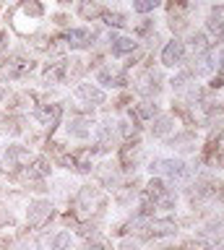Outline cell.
<instances>
[{
	"label": "cell",
	"instance_id": "cell-1",
	"mask_svg": "<svg viewBox=\"0 0 224 250\" xmlns=\"http://www.w3.org/2000/svg\"><path fill=\"white\" fill-rule=\"evenodd\" d=\"M149 169H151V175L157 172V175H167L172 180L188 177V167H185V162H180V159H157V162H151Z\"/></svg>",
	"mask_w": 224,
	"mask_h": 250
},
{
	"label": "cell",
	"instance_id": "cell-2",
	"mask_svg": "<svg viewBox=\"0 0 224 250\" xmlns=\"http://www.w3.org/2000/svg\"><path fill=\"white\" fill-rule=\"evenodd\" d=\"M50 216H52V206L47 201H34L32 206H29V211H26V219H29L32 227H42Z\"/></svg>",
	"mask_w": 224,
	"mask_h": 250
},
{
	"label": "cell",
	"instance_id": "cell-3",
	"mask_svg": "<svg viewBox=\"0 0 224 250\" xmlns=\"http://www.w3.org/2000/svg\"><path fill=\"white\" fill-rule=\"evenodd\" d=\"M185 58V44L180 42V39H172L164 50H162V62H164L167 68H175V65H180Z\"/></svg>",
	"mask_w": 224,
	"mask_h": 250
},
{
	"label": "cell",
	"instance_id": "cell-4",
	"mask_svg": "<svg viewBox=\"0 0 224 250\" xmlns=\"http://www.w3.org/2000/svg\"><path fill=\"white\" fill-rule=\"evenodd\" d=\"M60 115H63V109H60L58 104H50V107H40V109H37V120H40L44 128H50V130L60 123Z\"/></svg>",
	"mask_w": 224,
	"mask_h": 250
},
{
	"label": "cell",
	"instance_id": "cell-5",
	"mask_svg": "<svg viewBox=\"0 0 224 250\" xmlns=\"http://www.w3.org/2000/svg\"><path fill=\"white\" fill-rule=\"evenodd\" d=\"M110 42H112V55H128V52H133L136 44H138L133 37H120V34H112Z\"/></svg>",
	"mask_w": 224,
	"mask_h": 250
},
{
	"label": "cell",
	"instance_id": "cell-6",
	"mask_svg": "<svg viewBox=\"0 0 224 250\" xmlns=\"http://www.w3.org/2000/svg\"><path fill=\"white\" fill-rule=\"evenodd\" d=\"M94 39V34L86 29H73L71 34H68V44L76 47V50H81V47H89V42Z\"/></svg>",
	"mask_w": 224,
	"mask_h": 250
},
{
	"label": "cell",
	"instance_id": "cell-7",
	"mask_svg": "<svg viewBox=\"0 0 224 250\" xmlns=\"http://www.w3.org/2000/svg\"><path fill=\"white\" fill-rule=\"evenodd\" d=\"M76 94H79L81 99H86L89 104H91V102H94V104H102V102H104V94L99 89H94V86H89V83H81L79 89H76Z\"/></svg>",
	"mask_w": 224,
	"mask_h": 250
},
{
	"label": "cell",
	"instance_id": "cell-8",
	"mask_svg": "<svg viewBox=\"0 0 224 250\" xmlns=\"http://www.w3.org/2000/svg\"><path fill=\"white\" fill-rule=\"evenodd\" d=\"M5 159H8L11 164H29V151L24 146H8V151H5Z\"/></svg>",
	"mask_w": 224,
	"mask_h": 250
},
{
	"label": "cell",
	"instance_id": "cell-9",
	"mask_svg": "<svg viewBox=\"0 0 224 250\" xmlns=\"http://www.w3.org/2000/svg\"><path fill=\"white\" fill-rule=\"evenodd\" d=\"M26 70H32V62H26V60H11V62H5L3 73L8 76V78H16L21 73H26Z\"/></svg>",
	"mask_w": 224,
	"mask_h": 250
},
{
	"label": "cell",
	"instance_id": "cell-10",
	"mask_svg": "<svg viewBox=\"0 0 224 250\" xmlns=\"http://www.w3.org/2000/svg\"><path fill=\"white\" fill-rule=\"evenodd\" d=\"M68 133H71L73 138H86V136H89V125H86V120H81V117L71 120V125H68Z\"/></svg>",
	"mask_w": 224,
	"mask_h": 250
},
{
	"label": "cell",
	"instance_id": "cell-11",
	"mask_svg": "<svg viewBox=\"0 0 224 250\" xmlns=\"http://www.w3.org/2000/svg\"><path fill=\"white\" fill-rule=\"evenodd\" d=\"M79 13L83 16V19H94V16L102 13V8H99L94 0H81V5H79Z\"/></svg>",
	"mask_w": 224,
	"mask_h": 250
},
{
	"label": "cell",
	"instance_id": "cell-12",
	"mask_svg": "<svg viewBox=\"0 0 224 250\" xmlns=\"http://www.w3.org/2000/svg\"><path fill=\"white\" fill-rule=\"evenodd\" d=\"M21 11L29 13V16H34V19H40V16L44 13V8H42L40 0H24V3H21Z\"/></svg>",
	"mask_w": 224,
	"mask_h": 250
},
{
	"label": "cell",
	"instance_id": "cell-13",
	"mask_svg": "<svg viewBox=\"0 0 224 250\" xmlns=\"http://www.w3.org/2000/svg\"><path fill=\"white\" fill-rule=\"evenodd\" d=\"M52 250H71V234L68 232H58L55 237H52Z\"/></svg>",
	"mask_w": 224,
	"mask_h": 250
},
{
	"label": "cell",
	"instance_id": "cell-14",
	"mask_svg": "<svg viewBox=\"0 0 224 250\" xmlns=\"http://www.w3.org/2000/svg\"><path fill=\"white\" fill-rule=\"evenodd\" d=\"M63 70H65V65L63 62H52V65L44 70V78H47V81H60V78H63Z\"/></svg>",
	"mask_w": 224,
	"mask_h": 250
},
{
	"label": "cell",
	"instance_id": "cell-15",
	"mask_svg": "<svg viewBox=\"0 0 224 250\" xmlns=\"http://www.w3.org/2000/svg\"><path fill=\"white\" fill-rule=\"evenodd\" d=\"M97 81H99V83H104V86H120V83H122V78H115V76H112V70H107V68H104V70H99V73H97Z\"/></svg>",
	"mask_w": 224,
	"mask_h": 250
},
{
	"label": "cell",
	"instance_id": "cell-16",
	"mask_svg": "<svg viewBox=\"0 0 224 250\" xmlns=\"http://www.w3.org/2000/svg\"><path fill=\"white\" fill-rule=\"evenodd\" d=\"M133 8L138 13H149L154 8H159V0H133Z\"/></svg>",
	"mask_w": 224,
	"mask_h": 250
},
{
	"label": "cell",
	"instance_id": "cell-17",
	"mask_svg": "<svg viewBox=\"0 0 224 250\" xmlns=\"http://www.w3.org/2000/svg\"><path fill=\"white\" fill-rule=\"evenodd\" d=\"M190 42H193V52H196V55H206V37L204 34H193V39H190Z\"/></svg>",
	"mask_w": 224,
	"mask_h": 250
},
{
	"label": "cell",
	"instance_id": "cell-18",
	"mask_svg": "<svg viewBox=\"0 0 224 250\" xmlns=\"http://www.w3.org/2000/svg\"><path fill=\"white\" fill-rule=\"evenodd\" d=\"M154 81H157V76H154V73H149V76H143V81H141V86H138V89H141V91H146V94H149V91H157L159 86L154 83Z\"/></svg>",
	"mask_w": 224,
	"mask_h": 250
},
{
	"label": "cell",
	"instance_id": "cell-19",
	"mask_svg": "<svg viewBox=\"0 0 224 250\" xmlns=\"http://www.w3.org/2000/svg\"><path fill=\"white\" fill-rule=\"evenodd\" d=\"M167 130H172V120H169V117H159V120H157V128H154V133H157V136H164Z\"/></svg>",
	"mask_w": 224,
	"mask_h": 250
},
{
	"label": "cell",
	"instance_id": "cell-20",
	"mask_svg": "<svg viewBox=\"0 0 224 250\" xmlns=\"http://www.w3.org/2000/svg\"><path fill=\"white\" fill-rule=\"evenodd\" d=\"M104 19H107V23H110V26H125V16L122 13H104Z\"/></svg>",
	"mask_w": 224,
	"mask_h": 250
},
{
	"label": "cell",
	"instance_id": "cell-21",
	"mask_svg": "<svg viewBox=\"0 0 224 250\" xmlns=\"http://www.w3.org/2000/svg\"><path fill=\"white\" fill-rule=\"evenodd\" d=\"M208 31H211V34H216V37H222V34H224V23L208 16Z\"/></svg>",
	"mask_w": 224,
	"mask_h": 250
},
{
	"label": "cell",
	"instance_id": "cell-22",
	"mask_svg": "<svg viewBox=\"0 0 224 250\" xmlns=\"http://www.w3.org/2000/svg\"><path fill=\"white\" fill-rule=\"evenodd\" d=\"M188 81H190V73H183V76H177V78H172V89H185L188 86Z\"/></svg>",
	"mask_w": 224,
	"mask_h": 250
},
{
	"label": "cell",
	"instance_id": "cell-23",
	"mask_svg": "<svg viewBox=\"0 0 224 250\" xmlns=\"http://www.w3.org/2000/svg\"><path fill=\"white\" fill-rule=\"evenodd\" d=\"M138 115H141V117H151V115H157V107L149 104V102H143V104L138 107Z\"/></svg>",
	"mask_w": 224,
	"mask_h": 250
},
{
	"label": "cell",
	"instance_id": "cell-24",
	"mask_svg": "<svg viewBox=\"0 0 224 250\" xmlns=\"http://www.w3.org/2000/svg\"><path fill=\"white\" fill-rule=\"evenodd\" d=\"M211 19H216V21L224 23V5H216V8H214V11H211Z\"/></svg>",
	"mask_w": 224,
	"mask_h": 250
},
{
	"label": "cell",
	"instance_id": "cell-25",
	"mask_svg": "<svg viewBox=\"0 0 224 250\" xmlns=\"http://www.w3.org/2000/svg\"><path fill=\"white\" fill-rule=\"evenodd\" d=\"M11 222V214H8V211H3V208H0V227H3V224H8Z\"/></svg>",
	"mask_w": 224,
	"mask_h": 250
},
{
	"label": "cell",
	"instance_id": "cell-26",
	"mask_svg": "<svg viewBox=\"0 0 224 250\" xmlns=\"http://www.w3.org/2000/svg\"><path fill=\"white\" fill-rule=\"evenodd\" d=\"M219 60H222V70H224V52H222V58H219Z\"/></svg>",
	"mask_w": 224,
	"mask_h": 250
},
{
	"label": "cell",
	"instance_id": "cell-27",
	"mask_svg": "<svg viewBox=\"0 0 224 250\" xmlns=\"http://www.w3.org/2000/svg\"><path fill=\"white\" fill-rule=\"evenodd\" d=\"M86 250H102V248H97V245H94V248H86Z\"/></svg>",
	"mask_w": 224,
	"mask_h": 250
}]
</instances>
